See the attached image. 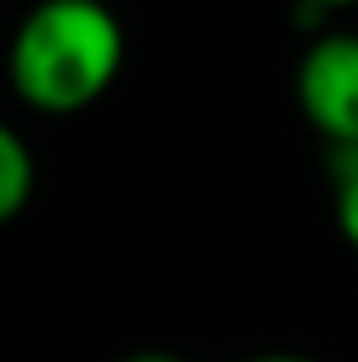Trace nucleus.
I'll return each mask as SVG.
<instances>
[{"mask_svg": "<svg viewBox=\"0 0 358 362\" xmlns=\"http://www.w3.org/2000/svg\"><path fill=\"white\" fill-rule=\"evenodd\" d=\"M331 202L345 243L358 252V147H331Z\"/></svg>", "mask_w": 358, "mask_h": 362, "instance_id": "4", "label": "nucleus"}, {"mask_svg": "<svg viewBox=\"0 0 358 362\" xmlns=\"http://www.w3.org/2000/svg\"><path fill=\"white\" fill-rule=\"evenodd\" d=\"M294 97L326 147H358V33H317L308 42Z\"/></svg>", "mask_w": 358, "mask_h": 362, "instance_id": "2", "label": "nucleus"}, {"mask_svg": "<svg viewBox=\"0 0 358 362\" xmlns=\"http://www.w3.org/2000/svg\"><path fill=\"white\" fill-rule=\"evenodd\" d=\"M299 5H313V9H350V5H358V0H299Z\"/></svg>", "mask_w": 358, "mask_h": 362, "instance_id": "7", "label": "nucleus"}, {"mask_svg": "<svg viewBox=\"0 0 358 362\" xmlns=\"http://www.w3.org/2000/svg\"><path fill=\"white\" fill-rule=\"evenodd\" d=\"M125 362H184L179 354H166V349H143V354H129Z\"/></svg>", "mask_w": 358, "mask_h": 362, "instance_id": "5", "label": "nucleus"}, {"mask_svg": "<svg viewBox=\"0 0 358 362\" xmlns=\"http://www.w3.org/2000/svg\"><path fill=\"white\" fill-rule=\"evenodd\" d=\"M33 188H37L33 151L18 138V129H9V124L0 119V225L23 216V206L33 202Z\"/></svg>", "mask_w": 358, "mask_h": 362, "instance_id": "3", "label": "nucleus"}, {"mask_svg": "<svg viewBox=\"0 0 358 362\" xmlns=\"http://www.w3.org/2000/svg\"><path fill=\"white\" fill-rule=\"evenodd\" d=\"M125 28L106 0H37L9 37V88L37 115H79L110 92Z\"/></svg>", "mask_w": 358, "mask_h": 362, "instance_id": "1", "label": "nucleus"}, {"mask_svg": "<svg viewBox=\"0 0 358 362\" xmlns=\"http://www.w3.org/2000/svg\"><path fill=\"white\" fill-rule=\"evenodd\" d=\"M243 362H313L304 354H258V358H243Z\"/></svg>", "mask_w": 358, "mask_h": 362, "instance_id": "6", "label": "nucleus"}]
</instances>
